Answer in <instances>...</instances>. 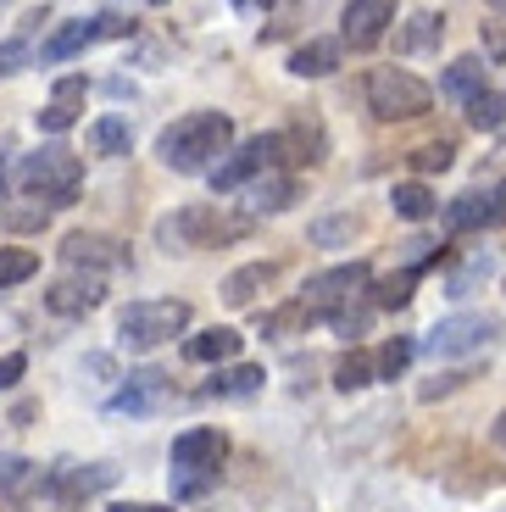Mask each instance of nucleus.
Returning <instances> with one entry per match:
<instances>
[{
  "instance_id": "obj_34",
  "label": "nucleus",
  "mask_w": 506,
  "mask_h": 512,
  "mask_svg": "<svg viewBox=\"0 0 506 512\" xmlns=\"http://www.w3.org/2000/svg\"><path fill=\"white\" fill-rule=\"evenodd\" d=\"M212 479L217 474H201V468H173V496L178 501H195V496H206V490H212Z\"/></svg>"
},
{
  "instance_id": "obj_7",
  "label": "nucleus",
  "mask_w": 506,
  "mask_h": 512,
  "mask_svg": "<svg viewBox=\"0 0 506 512\" xmlns=\"http://www.w3.org/2000/svg\"><path fill=\"white\" fill-rule=\"evenodd\" d=\"M373 284V273H367V262H345V268H329V273H317V279H306V295H301V307L323 312V318H334V312H345L356 301V295Z\"/></svg>"
},
{
  "instance_id": "obj_14",
  "label": "nucleus",
  "mask_w": 506,
  "mask_h": 512,
  "mask_svg": "<svg viewBox=\"0 0 506 512\" xmlns=\"http://www.w3.org/2000/svg\"><path fill=\"white\" fill-rule=\"evenodd\" d=\"M501 218H506V201L495 190H468L445 206V223H451V229H490V223H501Z\"/></svg>"
},
{
  "instance_id": "obj_10",
  "label": "nucleus",
  "mask_w": 506,
  "mask_h": 512,
  "mask_svg": "<svg viewBox=\"0 0 506 512\" xmlns=\"http://www.w3.org/2000/svg\"><path fill=\"white\" fill-rule=\"evenodd\" d=\"M134 23H123L117 12H101V17H78V23L56 28L51 39H45V62H67V56H78L84 45H95V39H117L128 34Z\"/></svg>"
},
{
  "instance_id": "obj_21",
  "label": "nucleus",
  "mask_w": 506,
  "mask_h": 512,
  "mask_svg": "<svg viewBox=\"0 0 506 512\" xmlns=\"http://www.w3.org/2000/svg\"><path fill=\"white\" fill-rule=\"evenodd\" d=\"M267 373L256 368V362H234V368H217L212 384H206V396H228V401H240V396H256L262 390Z\"/></svg>"
},
{
  "instance_id": "obj_26",
  "label": "nucleus",
  "mask_w": 506,
  "mask_h": 512,
  "mask_svg": "<svg viewBox=\"0 0 506 512\" xmlns=\"http://www.w3.org/2000/svg\"><path fill=\"white\" fill-rule=\"evenodd\" d=\"M490 273H495V256H490V245H484V251H473L456 273H445V295H473V284H484Z\"/></svg>"
},
{
  "instance_id": "obj_17",
  "label": "nucleus",
  "mask_w": 506,
  "mask_h": 512,
  "mask_svg": "<svg viewBox=\"0 0 506 512\" xmlns=\"http://www.w3.org/2000/svg\"><path fill=\"white\" fill-rule=\"evenodd\" d=\"M117 479L112 462H89V468H56V507H73L78 496H95Z\"/></svg>"
},
{
  "instance_id": "obj_12",
  "label": "nucleus",
  "mask_w": 506,
  "mask_h": 512,
  "mask_svg": "<svg viewBox=\"0 0 506 512\" xmlns=\"http://www.w3.org/2000/svg\"><path fill=\"white\" fill-rule=\"evenodd\" d=\"M106 301V284L95 279V273H84V279H56L51 290H45V307L56 312V318H84V312H95Z\"/></svg>"
},
{
  "instance_id": "obj_39",
  "label": "nucleus",
  "mask_w": 506,
  "mask_h": 512,
  "mask_svg": "<svg viewBox=\"0 0 506 512\" xmlns=\"http://www.w3.org/2000/svg\"><path fill=\"white\" fill-rule=\"evenodd\" d=\"M329 323H334V329H340V334H345V340H356V334H362V329H367V312H351V307H345V312H334V318H329Z\"/></svg>"
},
{
  "instance_id": "obj_44",
  "label": "nucleus",
  "mask_w": 506,
  "mask_h": 512,
  "mask_svg": "<svg viewBox=\"0 0 506 512\" xmlns=\"http://www.w3.org/2000/svg\"><path fill=\"white\" fill-rule=\"evenodd\" d=\"M0 190H6V173H0Z\"/></svg>"
},
{
  "instance_id": "obj_8",
  "label": "nucleus",
  "mask_w": 506,
  "mask_h": 512,
  "mask_svg": "<svg viewBox=\"0 0 506 512\" xmlns=\"http://www.w3.org/2000/svg\"><path fill=\"white\" fill-rule=\"evenodd\" d=\"M490 334H495V323L484 318V312H451V318H440L429 329L423 351H434V357H468V351H479Z\"/></svg>"
},
{
  "instance_id": "obj_4",
  "label": "nucleus",
  "mask_w": 506,
  "mask_h": 512,
  "mask_svg": "<svg viewBox=\"0 0 506 512\" xmlns=\"http://www.w3.org/2000/svg\"><path fill=\"white\" fill-rule=\"evenodd\" d=\"M251 229V218H217L212 206H178L173 218H162L156 223V240L167 245V251H201V245H217V240H228V234H245Z\"/></svg>"
},
{
  "instance_id": "obj_3",
  "label": "nucleus",
  "mask_w": 506,
  "mask_h": 512,
  "mask_svg": "<svg viewBox=\"0 0 506 512\" xmlns=\"http://www.w3.org/2000/svg\"><path fill=\"white\" fill-rule=\"evenodd\" d=\"M17 179H23V190L39 195L45 206H73L78 184H84V162H78L73 151H62V145H51V151L28 156V162L17 167Z\"/></svg>"
},
{
  "instance_id": "obj_27",
  "label": "nucleus",
  "mask_w": 506,
  "mask_h": 512,
  "mask_svg": "<svg viewBox=\"0 0 506 512\" xmlns=\"http://www.w3.org/2000/svg\"><path fill=\"white\" fill-rule=\"evenodd\" d=\"M468 123L479 128V134H501L506 128V95L501 90H479L468 101Z\"/></svg>"
},
{
  "instance_id": "obj_45",
  "label": "nucleus",
  "mask_w": 506,
  "mask_h": 512,
  "mask_svg": "<svg viewBox=\"0 0 506 512\" xmlns=\"http://www.w3.org/2000/svg\"><path fill=\"white\" fill-rule=\"evenodd\" d=\"M151 6H167V0H151Z\"/></svg>"
},
{
  "instance_id": "obj_32",
  "label": "nucleus",
  "mask_w": 506,
  "mask_h": 512,
  "mask_svg": "<svg viewBox=\"0 0 506 512\" xmlns=\"http://www.w3.org/2000/svg\"><path fill=\"white\" fill-rule=\"evenodd\" d=\"M440 34H445V23L423 12V17H412V28H406L395 45H401V51H423V45H440Z\"/></svg>"
},
{
  "instance_id": "obj_38",
  "label": "nucleus",
  "mask_w": 506,
  "mask_h": 512,
  "mask_svg": "<svg viewBox=\"0 0 506 512\" xmlns=\"http://www.w3.org/2000/svg\"><path fill=\"white\" fill-rule=\"evenodd\" d=\"M23 368H28L23 351H6V357H0V390H12V384L23 379Z\"/></svg>"
},
{
  "instance_id": "obj_42",
  "label": "nucleus",
  "mask_w": 506,
  "mask_h": 512,
  "mask_svg": "<svg viewBox=\"0 0 506 512\" xmlns=\"http://www.w3.org/2000/svg\"><path fill=\"white\" fill-rule=\"evenodd\" d=\"M490 435H495V446L506 451V412H501V418H495V429H490Z\"/></svg>"
},
{
  "instance_id": "obj_37",
  "label": "nucleus",
  "mask_w": 506,
  "mask_h": 512,
  "mask_svg": "<svg viewBox=\"0 0 506 512\" xmlns=\"http://www.w3.org/2000/svg\"><path fill=\"white\" fill-rule=\"evenodd\" d=\"M351 234H356L351 218H329V223H317V229H312V240L317 245H334V240H351Z\"/></svg>"
},
{
  "instance_id": "obj_20",
  "label": "nucleus",
  "mask_w": 506,
  "mask_h": 512,
  "mask_svg": "<svg viewBox=\"0 0 506 512\" xmlns=\"http://www.w3.org/2000/svg\"><path fill=\"white\" fill-rule=\"evenodd\" d=\"M479 90H484V56H456V62L445 67V78H440V95H451V101L468 106Z\"/></svg>"
},
{
  "instance_id": "obj_16",
  "label": "nucleus",
  "mask_w": 506,
  "mask_h": 512,
  "mask_svg": "<svg viewBox=\"0 0 506 512\" xmlns=\"http://www.w3.org/2000/svg\"><path fill=\"white\" fill-rule=\"evenodd\" d=\"M62 262L67 268H123V245L106 240V234H67Z\"/></svg>"
},
{
  "instance_id": "obj_19",
  "label": "nucleus",
  "mask_w": 506,
  "mask_h": 512,
  "mask_svg": "<svg viewBox=\"0 0 506 512\" xmlns=\"http://www.w3.org/2000/svg\"><path fill=\"white\" fill-rule=\"evenodd\" d=\"M345 56V39H306L301 51L290 56V73L295 78H329Z\"/></svg>"
},
{
  "instance_id": "obj_6",
  "label": "nucleus",
  "mask_w": 506,
  "mask_h": 512,
  "mask_svg": "<svg viewBox=\"0 0 506 512\" xmlns=\"http://www.w3.org/2000/svg\"><path fill=\"white\" fill-rule=\"evenodd\" d=\"M284 151H290V145H284V134H256V140H245L240 151L228 156V162L212 167V190L228 195V190H240V184L262 179L267 167H279Z\"/></svg>"
},
{
  "instance_id": "obj_2",
  "label": "nucleus",
  "mask_w": 506,
  "mask_h": 512,
  "mask_svg": "<svg viewBox=\"0 0 506 512\" xmlns=\"http://www.w3.org/2000/svg\"><path fill=\"white\" fill-rule=\"evenodd\" d=\"M429 101H434V90L418 73H406V67H379V73L367 78V106L384 123H412V117L429 112Z\"/></svg>"
},
{
  "instance_id": "obj_24",
  "label": "nucleus",
  "mask_w": 506,
  "mask_h": 512,
  "mask_svg": "<svg viewBox=\"0 0 506 512\" xmlns=\"http://www.w3.org/2000/svg\"><path fill=\"white\" fill-rule=\"evenodd\" d=\"M184 357L190 362H228V357H240V334L234 329H206L184 346Z\"/></svg>"
},
{
  "instance_id": "obj_40",
  "label": "nucleus",
  "mask_w": 506,
  "mask_h": 512,
  "mask_svg": "<svg viewBox=\"0 0 506 512\" xmlns=\"http://www.w3.org/2000/svg\"><path fill=\"white\" fill-rule=\"evenodd\" d=\"M112 512H167V507H151V501H117Z\"/></svg>"
},
{
  "instance_id": "obj_18",
  "label": "nucleus",
  "mask_w": 506,
  "mask_h": 512,
  "mask_svg": "<svg viewBox=\"0 0 506 512\" xmlns=\"http://www.w3.org/2000/svg\"><path fill=\"white\" fill-rule=\"evenodd\" d=\"M279 279V268H273V262H245V268H234L223 279V301L228 307H251L256 295L267 290V284Z\"/></svg>"
},
{
  "instance_id": "obj_1",
  "label": "nucleus",
  "mask_w": 506,
  "mask_h": 512,
  "mask_svg": "<svg viewBox=\"0 0 506 512\" xmlns=\"http://www.w3.org/2000/svg\"><path fill=\"white\" fill-rule=\"evenodd\" d=\"M228 145H234V123L223 112H190V117H178L173 128H162L156 156L173 173H212L217 156H228Z\"/></svg>"
},
{
  "instance_id": "obj_36",
  "label": "nucleus",
  "mask_w": 506,
  "mask_h": 512,
  "mask_svg": "<svg viewBox=\"0 0 506 512\" xmlns=\"http://www.w3.org/2000/svg\"><path fill=\"white\" fill-rule=\"evenodd\" d=\"M412 340H390V346L379 351V379H395V373H406V362H412Z\"/></svg>"
},
{
  "instance_id": "obj_43",
  "label": "nucleus",
  "mask_w": 506,
  "mask_h": 512,
  "mask_svg": "<svg viewBox=\"0 0 506 512\" xmlns=\"http://www.w3.org/2000/svg\"><path fill=\"white\" fill-rule=\"evenodd\" d=\"M490 6H495V12H506V0H490Z\"/></svg>"
},
{
  "instance_id": "obj_31",
  "label": "nucleus",
  "mask_w": 506,
  "mask_h": 512,
  "mask_svg": "<svg viewBox=\"0 0 506 512\" xmlns=\"http://www.w3.org/2000/svg\"><path fill=\"white\" fill-rule=\"evenodd\" d=\"M39 485V468L23 457H0V496H23V490Z\"/></svg>"
},
{
  "instance_id": "obj_25",
  "label": "nucleus",
  "mask_w": 506,
  "mask_h": 512,
  "mask_svg": "<svg viewBox=\"0 0 506 512\" xmlns=\"http://www.w3.org/2000/svg\"><path fill=\"white\" fill-rule=\"evenodd\" d=\"M84 140H89V151H95V156H128V145H134V140H128L123 117H95Z\"/></svg>"
},
{
  "instance_id": "obj_23",
  "label": "nucleus",
  "mask_w": 506,
  "mask_h": 512,
  "mask_svg": "<svg viewBox=\"0 0 506 512\" xmlns=\"http://www.w3.org/2000/svg\"><path fill=\"white\" fill-rule=\"evenodd\" d=\"M290 201H295V179H290V173L267 167L262 179H251V206H256V212H284Z\"/></svg>"
},
{
  "instance_id": "obj_13",
  "label": "nucleus",
  "mask_w": 506,
  "mask_h": 512,
  "mask_svg": "<svg viewBox=\"0 0 506 512\" xmlns=\"http://www.w3.org/2000/svg\"><path fill=\"white\" fill-rule=\"evenodd\" d=\"M228 440L217 429H184L173 440V468H201V474H217V462H223Z\"/></svg>"
},
{
  "instance_id": "obj_5",
  "label": "nucleus",
  "mask_w": 506,
  "mask_h": 512,
  "mask_svg": "<svg viewBox=\"0 0 506 512\" xmlns=\"http://www.w3.org/2000/svg\"><path fill=\"white\" fill-rule=\"evenodd\" d=\"M184 329H190V307L184 301H134L123 312V323H117L128 351H156L162 340H173Z\"/></svg>"
},
{
  "instance_id": "obj_33",
  "label": "nucleus",
  "mask_w": 506,
  "mask_h": 512,
  "mask_svg": "<svg viewBox=\"0 0 506 512\" xmlns=\"http://www.w3.org/2000/svg\"><path fill=\"white\" fill-rule=\"evenodd\" d=\"M451 162H456V145L451 140H429V145L412 151V167H418V173H445Z\"/></svg>"
},
{
  "instance_id": "obj_9",
  "label": "nucleus",
  "mask_w": 506,
  "mask_h": 512,
  "mask_svg": "<svg viewBox=\"0 0 506 512\" xmlns=\"http://www.w3.org/2000/svg\"><path fill=\"white\" fill-rule=\"evenodd\" d=\"M395 23V0H345L340 12V39L351 51H373Z\"/></svg>"
},
{
  "instance_id": "obj_28",
  "label": "nucleus",
  "mask_w": 506,
  "mask_h": 512,
  "mask_svg": "<svg viewBox=\"0 0 506 512\" xmlns=\"http://www.w3.org/2000/svg\"><path fill=\"white\" fill-rule=\"evenodd\" d=\"M39 273V251H28V245H6L0 251V290H12V284L34 279Z\"/></svg>"
},
{
  "instance_id": "obj_41",
  "label": "nucleus",
  "mask_w": 506,
  "mask_h": 512,
  "mask_svg": "<svg viewBox=\"0 0 506 512\" xmlns=\"http://www.w3.org/2000/svg\"><path fill=\"white\" fill-rule=\"evenodd\" d=\"M234 6H240V12H267L273 0H234Z\"/></svg>"
},
{
  "instance_id": "obj_35",
  "label": "nucleus",
  "mask_w": 506,
  "mask_h": 512,
  "mask_svg": "<svg viewBox=\"0 0 506 512\" xmlns=\"http://www.w3.org/2000/svg\"><path fill=\"white\" fill-rule=\"evenodd\" d=\"M301 323H312V307H279V312H267L262 318V334H290V329H301Z\"/></svg>"
},
{
  "instance_id": "obj_22",
  "label": "nucleus",
  "mask_w": 506,
  "mask_h": 512,
  "mask_svg": "<svg viewBox=\"0 0 506 512\" xmlns=\"http://www.w3.org/2000/svg\"><path fill=\"white\" fill-rule=\"evenodd\" d=\"M390 206H395V218H412V223H423V218H434V212H440V201H434V190H429L423 179L395 184V190H390Z\"/></svg>"
},
{
  "instance_id": "obj_30",
  "label": "nucleus",
  "mask_w": 506,
  "mask_h": 512,
  "mask_svg": "<svg viewBox=\"0 0 506 512\" xmlns=\"http://www.w3.org/2000/svg\"><path fill=\"white\" fill-rule=\"evenodd\" d=\"M412 279H418L412 268H401V273H384V279H373V307H406V301H412Z\"/></svg>"
},
{
  "instance_id": "obj_29",
  "label": "nucleus",
  "mask_w": 506,
  "mask_h": 512,
  "mask_svg": "<svg viewBox=\"0 0 506 512\" xmlns=\"http://www.w3.org/2000/svg\"><path fill=\"white\" fill-rule=\"evenodd\" d=\"M379 379V357H367V351H351V357H340V368H334V384L340 390H362V384Z\"/></svg>"
},
{
  "instance_id": "obj_11",
  "label": "nucleus",
  "mask_w": 506,
  "mask_h": 512,
  "mask_svg": "<svg viewBox=\"0 0 506 512\" xmlns=\"http://www.w3.org/2000/svg\"><path fill=\"white\" fill-rule=\"evenodd\" d=\"M167 401H173V390H167V373L145 368V373H128V384L112 396V412H128V418H145V412H162Z\"/></svg>"
},
{
  "instance_id": "obj_46",
  "label": "nucleus",
  "mask_w": 506,
  "mask_h": 512,
  "mask_svg": "<svg viewBox=\"0 0 506 512\" xmlns=\"http://www.w3.org/2000/svg\"><path fill=\"white\" fill-rule=\"evenodd\" d=\"M501 201H506V190H501Z\"/></svg>"
},
{
  "instance_id": "obj_15",
  "label": "nucleus",
  "mask_w": 506,
  "mask_h": 512,
  "mask_svg": "<svg viewBox=\"0 0 506 512\" xmlns=\"http://www.w3.org/2000/svg\"><path fill=\"white\" fill-rule=\"evenodd\" d=\"M78 112H84V78H62V84H56L51 90V101L39 106V128H45V134H67V128L78 123Z\"/></svg>"
}]
</instances>
